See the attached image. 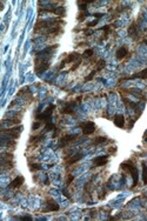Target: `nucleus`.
I'll return each mask as SVG.
<instances>
[{
    "label": "nucleus",
    "instance_id": "obj_1",
    "mask_svg": "<svg viewBox=\"0 0 147 221\" xmlns=\"http://www.w3.org/2000/svg\"><path fill=\"white\" fill-rule=\"evenodd\" d=\"M58 47V45H53L49 46L47 48H45L44 51L37 53V58H35V72L37 74H42L45 71H47L49 68V59L52 55V51H54Z\"/></svg>",
    "mask_w": 147,
    "mask_h": 221
},
{
    "label": "nucleus",
    "instance_id": "obj_2",
    "mask_svg": "<svg viewBox=\"0 0 147 221\" xmlns=\"http://www.w3.org/2000/svg\"><path fill=\"white\" fill-rule=\"evenodd\" d=\"M121 168L127 171L131 175H132V179H133V187H135L138 185V181H139V172H138V168L135 167V165L129 160V161H126V162H122L121 164Z\"/></svg>",
    "mask_w": 147,
    "mask_h": 221
},
{
    "label": "nucleus",
    "instance_id": "obj_3",
    "mask_svg": "<svg viewBox=\"0 0 147 221\" xmlns=\"http://www.w3.org/2000/svg\"><path fill=\"white\" fill-rule=\"evenodd\" d=\"M79 127L83 129V134L84 135H91L95 132V124L93 121H85L79 124Z\"/></svg>",
    "mask_w": 147,
    "mask_h": 221
},
{
    "label": "nucleus",
    "instance_id": "obj_4",
    "mask_svg": "<svg viewBox=\"0 0 147 221\" xmlns=\"http://www.w3.org/2000/svg\"><path fill=\"white\" fill-rule=\"evenodd\" d=\"M54 108H55V106H54L53 104L48 105V106L45 108V111H44L41 114H39V115H37V117H35V119H37V120H39V121H48V119H49V118H51V115L53 114Z\"/></svg>",
    "mask_w": 147,
    "mask_h": 221
},
{
    "label": "nucleus",
    "instance_id": "obj_5",
    "mask_svg": "<svg viewBox=\"0 0 147 221\" xmlns=\"http://www.w3.org/2000/svg\"><path fill=\"white\" fill-rule=\"evenodd\" d=\"M23 131V126L14 127V128H8V129H3V134L7 135L8 139H18L20 133Z\"/></svg>",
    "mask_w": 147,
    "mask_h": 221
},
{
    "label": "nucleus",
    "instance_id": "obj_6",
    "mask_svg": "<svg viewBox=\"0 0 147 221\" xmlns=\"http://www.w3.org/2000/svg\"><path fill=\"white\" fill-rule=\"evenodd\" d=\"M79 138L78 134H69V135H65L60 139L59 143H58V147H60V148H64V147H66L68 143L73 142V141H76L77 139Z\"/></svg>",
    "mask_w": 147,
    "mask_h": 221
},
{
    "label": "nucleus",
    "instance_id": "obj_7",
    "mask_svg": "<svg viewBox=\"0 0 147 221\" xmlns=\"http://www.w3.org/2000/svg\"><path fill=\"white\" fill-rule=\"evenodd\" d=\"M79 59H81V56H80V54L79 53H77V52H73V53H71V54H68L62 61H61V65L59 66V68L61 69V68H64V66L66 65V64H71V62H74L76 60H79Z\"/></svg>",
    "mask_w": 147,
    "mask_h": 221
},
{
    "label": "nucleus",
    "instance_id": "obj_8",
    "mask_svg": "<svg viewBox=\"0 0 147 221\" xmlns=\"http://www.w3.org/2000/svg\"><path fill=\"white\" fill-rule=\"evenodd\" d=\"M60 209V206L57 203V201H54L53 199H48L46 201V208L44 209V212H57Z\"/></svg>",
    "mask_w": 147,
    "mask_h": 221
},
{
    "label": "nucleus",
    "instance_id": "obj_9",
    "mask_svg": "<svg viewBox=\"0 0 147 221\" xmlns=\"http://www.w3.org/2000/svg\"><path fill=\"white\" fill-rule=\"evenodd\" d=\"M128 35L132 39H134V40H136L139 38V31H138V26H136L135 23H132V25L129 26V28H128Z\"/></svg>",
    "mask_w": 147,
    "mask_h": 221
},
{
    "label": "nucleus",
    "instance_id": "obj_10",
    "mask_svg": "<svg viewBox=\"0 0 147 221\" xmlns=\"http://www.w3.org/2000/svg\"><path fill=\"white\" fill-rule=\"evenodd\" d=\"M108 162V155H104V157H97L93 159V164L98 167H101V166H105L106 164Z\"/></svg>",
    "mask_w": 147,
    "mask_h": 221
},
{
    "label": "nucleus",
    "instance_id": "obj_11",
    "mask_svg": "<svg viewBox=\"0 0 147 221\" xmlns=\"http://www.w3.org/2000/svg\"><path fill=\"white\" fill-rule=\"evenodd\" d=\"M76 105H77L76 101H72V102L66 104V106L62 108L61 113H64V114H74V106Z\"/></svg>",
    "mask_w": 147,
    "mask_h": 221
},
{
    "label": "nucleus",
    "instance_id": "obj_12",
    "mask_svg": "<svg viewBox=\"0 0 147 221\" xmlns=\"http://www.w3.org/2000/svg\"><path fill=\"white\" fill-rule=\"evenodd\" d=\"M114 125L119 128H124L125 127V117L122 114H117L114 117V120H113Z\"/></svg>",
    "mask_w": 147,
    "mask_h": 221
},
{
    "label": "nucleus",
    "instance_id": "obj_13",
    "mask_svg": "<svg viewBox=\"0 0 147 221\" xmlns=\"http://www.w3.org/2000/svg\"><path fill=\"white\" fill-rule=\"evenodd\" d=\"M41 11H47V12H52L59 17H64L65 16V7L64 6H59V7H55V8H45V10H41Z\"/></svg>",
    "mask_w": 147,
    "mask_h": 221
},
{
    "label": "nucleus",
    "instance_id": "obj_14",
    "mask_svg": "<svg viewBox=\"0 0 147 221\" xmlns=\"http://www.w3.org/2000/svg\"><path fill=\"white\" fill-rule=\"evenodd\" d=\"M24 181H25L24 177L19 175V177H17V178L8 185V188H17V187H20V186L24 184Z\"/></svg>",
    "mask_w": 147,
    "mask_h": 221
},
{
    "label": "nucleus",
    "instance_id": "obj_15",
    "mask_svg": "<svg viewBox=\"0 0 147 221\" xmlns=\"http://www.w3.org/2000/svg\"><path fill=\"white\" fill-rule=\"evenodd\" d=\"M128 54V49H127V47H125V46H122V47H120L118 51H117V53H115V56H117V59L118 60H122L126 55Z\"/></svg>",
    "mask_w": 147,
    "mask_h": 221
},
{
    "label": "nucleus",
    "instance_id": "obj_16",
    "mask_svg": "<svg viewBox=\"0 0 147 221\" xmlns=\"http://www.w3.org/2000/svg\"><path fill=\"white\" fill-rule=\"evenodd\" d=\"M127 79H147V68L142 69L141 72L136 73V74H133L132 77H129Z\"/></svg>",
    "mask_w": 147,
    "mask_h": 221
},
{
    "label": "nucleus",
    "instance_id": "obj_17",
    "mask_svg": "<svg viewBox=\"0 0 147 221\" xmlns=\"http://www.w3.org/2000/svg\"><path fill=\"white\" fill-rule=\"evenodd\" d=\"M83 157H84V153H77V154H74L71 159H68L67 165H74L76 162H78L79 160H81Z\"/></svg>",
    "mask_w": 147,
    "mask_h": 221
},
{
    "label": "nucleus",
    "instance_id": "obj_18",
    "mask_svg": "<svg viewBox=\"0 0 147 221\" xmlns=\"http://www.w3.org/2000/svg\"><path fill=\"white\" fill-rule=\"evenodd\" d=\"M141 166H142V181L145 185H147V166L145 162H142Z\"/></svg>",
    "mask_w": 147,
    "mask_h": 221
},
{
    "label": "nucleus",
    "instance_id": "obj_19",
    "mask_svg": "<svg viewBox=\"0 0 147 221\" xmlns=\"http://www.w3.org/2000/svg\"><path fill=\"white\" fill-rule=\"evenodd\" d=\"M107 141V138L106 136H97L94 140H93V145H100V143H104Z\"/></svg>",
    "mask_w": 147,
    "mask_h": 221
},
{
    "label": "nucleus",
    "instance_id": "obj_20",
    "mask_svg": "<svg viewBox=\"0 0 147 221\" xmlns=\"http://www.w3.org/2000/svg\"><path fill=\"white\" fill-rule=\"evenodd\" d=\"M105 66H106V61H105L104 59H100V60L98 61V64H97V68H95V71H97V72H100L101 69H104Z\"/></svg>",
    "mask_w": 147,
    "mask_h": 221
},
{
    "label": "nucleus",
    "instance_id": "obj_21",
    "mask_svg": "<svg viewBox=\"0 0 147 221\" xmlns=\"http://www.w3.org/2000/svg\"><path fill=\"white\" fill-rule=\"evenodd\" d=\"M30 169H31V172L40 171V169H41V165H40V164H31V165H30Z\"/></svg>",
    "mask_w": 147,
    "mask_h": 221
},
{
    "label": "nucleus",
    "instance_id": "obj_22",
    "mask_svg": "<svg viewBox=\"0 0 147 221\" xmlns=\"http://www.w3.org/2000/svg\"><path fill=\"white\" fill-rule=\"evenodd\" d=\"M93 53H94V51H93L92 48H88V49H86V51L83 53V58H91V56L93 55Z\"/></svg>",
    "mask_w": 147,
    "mask_h": 221
},
{
    "label": "nucleus",
    "instance_id": "obj_23",
    "mask_svg": "<svg viewBox=\"0 0 147 221\" xmlns=\"http://www.w3.org/2000/svg\"><path fill=\"white\" fill-rule=\"evenodd\" d=\"M97 74V71L94 69V71H92L91 73H90V76H87L86 78H85V83H88V81H91V80H93V78H94V76Z\"/></svg>",
    "mask_w": 147,
    "mask_h": 221
},
{
    "label": "nucleus",
    "instance_id": "obj_24",
    "mask_svg": "<svg viewBox=\"0 0 147 221\" xmlns=\"http://www.w3.org/2000/svg\"><path fill=\"white\" fill-rule=\"evenodd\" d=\"M55 128H57V127L54 126V124L47 122L46 126H45V132H49V131H53V129H55Z\"/></svg>",
    "mask_w": 147,
    "mask_h": 221
},
{
    "label": "nucleus",
    "instance_id": "obj_25",
    "mask_svg": "<svg viewBox=\"0 0 147 221\" xmlns=\"http://www.w3.org/2000/svg\"><path fill=\"white\" fill-rule=\"evenodd\" d=\"M80 64H81V59H79V60H78V61H77V62H76L74 65H73V66L71 67V69H69V71H71V72H73V71H76V69H77V68H78V67L80 66Z\"/></svg>",
    "mask_w": 147,
    "mask_h": 221
},
{
    "label": "nucleus",
    "instance_id": "obj_26",
    "mask_svg": "<svg viewBox=\"0 0 147 221\" xmlns=\"http://www.w3.org/2000/svg\"><path fill=\"white\" fill-rule=\"evenodd\" d=\"M85 18H86V12L85 11H81V13L79 14V18H78V20L81 23V21H84L85 20Z\"/></svg>",
    "mask_w": 147,
    "mask_h": 221
},
{
    "label": "nucleus",
    "instance_id": "obj_27",
    "mask_svg": "<svg viewBox=\"0 0 147 221\" xmlns=\"http://www.w3.org/2000/svg\"><path fill=\"white\" fill-rule=\"evenodd\" d=\"M79 7H80L81 11H86V8H87V3H81V1H79Z\"/></svg>",
    "mask_w": 147,
    "mask_h": 221
},
{
    "label": "nucleus",
    "instance_id": "obj_28",
    "mask_svg": "<svg viewBox=\"0 0 147 221\" xmlns=\"http://www.w3.org/2000/svg\"><path fill=\"white\" fill-rule=\"evenodd\" d=\"M40 126H41V122H40V121H37V122H34V124H33L32 129H33V131H37V129H38Z\"/></svg>",
    "mask_w": 147,
    "mask_h": 221
},
{
    "label": "nucleus",
    "instance_id": "obj_29",
    "mask_svg": "<svg viewBox=\"0 0 147 221\" xmlns=\"http://www.w3.org/2000/svg\"><path fill=\"white\" fill-rule=\"evenodd\" d=\"M73 180H74V177H73V175H68V178H67V180H66V186H69Z\"/></svg>",
    "mask_w": 147,
    "mask_h": 221
},
{
    "label": "nucleus",
    "instance_id": "obj_30",
    "mask_svg": "<svg viewBox=\"0 0 147 221\" xmlns=\"http://www.w3.org/2000/svg\"><path fill=\"white\" fill-rule=\"evenodd\" d=\"M97 24H98V19H95V20H93V21L88 23V24H87V27H93V26H95Z\"/></svg>",
    "mask_w": 147,
    "mask_h": 221
},
{
    "label": "nucleus",
    "instance_id": "obj_31",
    "mask_svg": "<svg viewBox=\"0 0 147 221\" xmlns=\"http://www.w3.org/2000/svg\"><path fill=\"white\" fill-rule=\"evenodd\" d=\"M20 220H32V217L31 216H21Z\"/></svg>",
    "mask_w": 147,
    "mask_h": 221
},
{
    "label": "nucleus",
    "instance_id": "obj_32",
    "mask_svg": "<svg viewBox=\"0 0 147 221\" xmlns=\"http://www.w3.org/2000/svg\"><path fill=\"white\" fill-rule=\"evenodd\" d=\"M94 17H97V18L99 19V18H101V17H102V13H94Z\"/></svg>",
    "mask_w": 147,
    "mask_h": 221
},
{
    "label": "nucleus",
    "instance_id": "obj_33",
    "mask_svg": "<svg viewBox=\"0 0 147 221\" xmlns=\"http://www.w3.org/2000/svg\"><path fill=\"white\" fill-rule=\"evenodd\" d=\"M92 33H93V31H87V30L85 31V34H86V35H90V34H92Z\"/></svg>",
    "mask_w": 147,
    "mask_h": 221
},
{
    "label": "nucleus",
    "instance_id": "obj_34",
    "mask_svg": "<svg viewBox=\"0 0 147 221\" xmlns=\"http://www.w3.org/2000/svg\"><path fill=\"white\" fill-rule=\"evenodd\" d=\"M143 140L147 142V131H146V132H145V134H143Z\"/></svg>",
    "mask_w": 147,
    "mask_h": 221
},
{
    "label": "nucleus",
    "instance_id": "obj_35",
    "mask_svg": "<svg viewBox=\"0 0 147 221\" xmlns=\"http://www.w3.org/2000/svg\"><path fill=\"white\" fill-rule=\"evenodd\" d=\"M143 44H146V45H147V40H143Z\"/></svg>",
    "mask_w": 147,
    "mask_h": 221
}]
</instances>
